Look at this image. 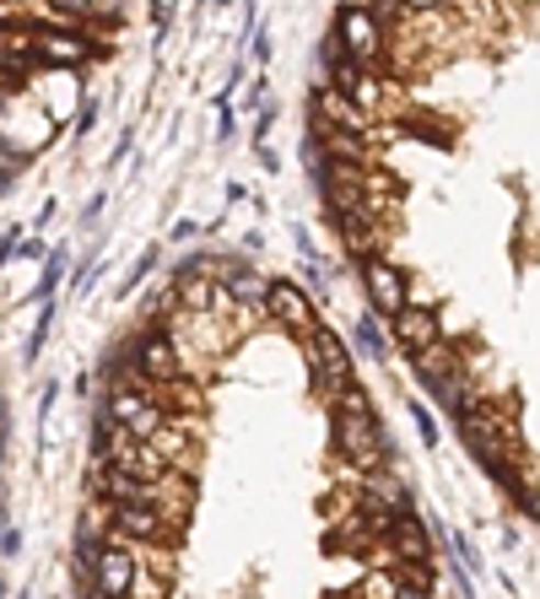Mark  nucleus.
<instances>
[{
  "mask_svg": "<svg viewBox=\"0 0 540 599\" xmlns=\"http://www.w3.org/2000/svg\"><path fill=\"white\" fill-rule=\"evenodd\" d=\"M325 405H330V427H336V454L357 470V475L395 465V449H390V438H384V427H379V410H373V395H368L362 384L336 389Z\"/></svg>",
  "mask_w": 540,
  "mask_h": 599,
  "instance_id": "obj_1",
  "label": "nucleus"
},
{
  "mask_svg": "<svg viewBox=\"0 0 540 599\" xmlns=\"http://www.w3.org/2000/svg\"><path fill=\"white\" fill-rule=\"evenodd\" d=\"M303 351H308V373H314V389L319 399H330L336 389L357 384V368H351V346L340 340L330 325H314L303 335Z\"/></svg>",
  "mask_w": 540,
  "mask_h": 599,
  "instance_id": "obj_6",
  "label": "nucleus"
},
{
  "mask_svg": "<svg viewBox=\"0 0 540 599\" xmlns=\"http://www.w3.org/2000/svg\"><path fill=\"white\" fill-rule=\"evenodd\" d=\"M432 340H443V325H438V308L432 303H405L401 314L390 319V346L405 351V357H416V351H427Z\"/></svg>",
  "mask_w": 540,
  "mask_h": 599,
  "instance_id": "obj_12",
  "label": "nucleus"
},
{
  "mask_svg": "<svg viewBox=\"0 0 540 599\" xmlns=\"http://www.w3.org/2000/svg\"><path fill=\"white\" fill-rule=\"evenodd\" d=\"M351 599H401V584H395V573L390 567H373L362 584H357V595Z\"/></svg>",
  "mask_w": 540,
  "mask_h": 599,
  "instance_id": "obj_16",
  "label": "nucleus"
},
{
  "mask_svg": "<svg viewBox=\"0 0 540 599\" xmlns=\"http://www.w3.org/2000/svg\"><path fill=\"white\" fill-rule=\"evenodd\" d=\"M308 125H319V131H346V135H373V125L340 98L330 81H319V87L308 92Z\"/></svg>",
  "mask_w": 540,
  "mask_h": 599,
  "instance_id": "obj_13",
  "label": "nucleus"
},
{
  "mask_svg": "<svg viewBox=\"0 0 540 599\" xmlns=\"http://www.w3.org/2000/svg\"><path fill=\"white\" fill-rule=\"evenodd\" d=\"M87 573L98 599H162V578H146V556L125 540H103Z\"/></svg>",
  "mask_w": 540,
  "mask_h": 599,
  "instance_id": "obj_2",
  "label": "nucleus"
},
{
  "mask_svg": "<svg viewBox=\"0 0 540 599\" xmlns=\"http://www.w3.org/2000/svg\"><path fill=\"white\" fill-rule=\"evenodd\" d=\"M98 131V103H81L76 109V135H92Z\"/></svg>",
  "mask_w": 540,
  "mask_h": 599,
  "instance_id": "obj_23",
  "label": "nucleus"
},
{
  "mask_svg": "<svg viewBox=\"0 0 540 599\" xmlns=\"http://www.w3.org/2000/svg\"><path fill=\"white\" fill-rule=\"evenodd\" d=\"M330 38H336L340 60H351V66H362V70H384V60H390V27H384L362 0L340 5Z\"/></svg>",
  "mask_w": 540,
  "mask_h": 599,
  "instance_id": "obj_4",
  "label": "nucleus"
},
{
  "mask_svg": "<svg viewBox=\"0 0 540 599\" xmlns=\"http://www.w3.org/2000/svg\"><path fill=\"white\" fill-rule=\"evenodd\" d=\"M151 270H157V249H146V255H140V260H135V270H131V275H125V297H131L135 286H140V281H146V275H151Z\"/></svg>",
  "mask_w": 540,
  "mask_h": 599,
  "instance_id": "obj_20",
  "label": "nucleus"
},
{
  "mask_svg": "<svg viewBox=\"0 0 540 599\" xmlns=\"http://www.w3.org/2000/svg\"><path fill=\"white\" fill-rule=\"evenodd\" d=\"M49 325H55V297L38 308V325H33V340H27V351H22V362L33 368L38 362V351H44V340H49Z\"/></svg>",
  "mask_w": 540,
  "mask_h": 599,
  "instance_id": "obj_18",
  "label": "nucleus"
},
{
  "mask_svg": "<svg viewBox=\"0 0 540 599\" xmlns=\"http://www.w3.org/2000/svg\"><path fill=\"white\" fill-rule=\"evenodd\" d=\"M384 551L390 562H410V567H432V530L416 508H401L390 524H384Z\"/></svg>",
  "mask_w": 540,
  "mask_h": 599,
  "instance_id": "obj_11",
  "label": "nucleus"
},
{
  "mask_svg": "<svg viewBox=\"0 0 540 599\" xmlns=\"http://www.w3.org/2000/svg\"><path fill=\"white\" fill-rule=\"evenodd\" d=\"M125 362H131V378L140 389H168V384H179V378H190V362H184V351H179V340L168 325H140L135 340H125Z\"/></svg>",
  "mask_w": 540,
  "mask_h": 599,
  "instance_id": "obj_3",
  "label": "nucleus"
},
{
  "mask_svg": "<svg viewBox=\"0 0 540 599\" xmlns=\"http://www.w3.org/2000/svg\"><path fill=\"white\" fill-rule=\"evenodd\" d=\"M0 599H11V589H5V578H0Z\"/></svg>",
  "mask_w": 540,
  "mask_h": 599,
  "instance_id": "obj_29",
  "label": "nucleus"
},
{
  "mask_svg": "<svg viewBox=\"0 0 540 599\" xmlns=\"http://www.w3.org/2000/svg\"><path fill=\"white\" fill-rule=\"evenodd\" d=\"M410 421H416V432H421V443H427V449H438V438H443V427L432 421V410H427L421 399H410Z\"/></svg>",
  "mask_w": 540,
  "mask_h": 599,
  "instance_id": "obj_19",
  "label": "nucleus"
},
{
  "mask_svg": "<svg viewBox=\"0 0 540 599\" xmlns=\"http://www.w3.org/2000/svg\"><path fill=\"white\" fill-rule=\"evenodd\" d=\"M16 244H22V227H11V233L0 238V270L16 265Z\"/></svg>",
  "mask_w": 540,
  "mask_h": 599,
  "instance_id": "obj_22",
  "label": "nucleus"
},
{
  "mask_svg": "<svg viewBox=\"0 0 540 599\" xmlns=\"http://www.w3.org/2000/svg\"><path fill=\"white\" fill-rule=\"evenodd\" d=\"M249 55H255V60H260V66H266V60H270V38H266V27H260V33H255V44H249Z\"/></svg>",
  "mask_w": 540,
  "mask_h": 599,
  "instance_id": "obj_26",
  "label": "nucleus"
},
{
  "mask_svg": "<svg viewBox=\"0 0 540 599\" xmlns=\"http://www.w3.org/2000/svg\"><path fill=\"white\" fill-rule=\"evenodd\" d=\"M103 205H109V195L98 190V195L87 200V216H81V227H98V216H103Z\"/></svg>",
  "mask_w": 540,
  "mask_h": 599,
  "instance_id": "obj_24",
  "label": "nucleus"
},
{
  "mask_svg": "<svg viewBox=\"0 0 540 599\" xmlns=\"http://www.w3.org/2000/svg\"><path fill=\"white\" fill-rule=\"evenodd\" d=\"M16 551H22V530L5 524V530H0V556H16Z\"/></svg>",
  "mask_w": 540,
  "mask_h": 599,
  "instance_id": "obj_25",
  "label": "nucleus"
},
{
  "mask_svg": "<svg viewBox=\"0 0 540 599\" xmlns=\"http://www.w3.org/2000/svg\"><path fill=\"white\" fill-rule=\"evenodd\" d=\"M103 49L81 33V27H38V38H33V66L44 70H81L92 66Z\"/></svg>",
  "mask_w": 540,
  "mask_h": 599,
  "instance_id": "obj_10",
  "label": "nucleus"
},
{
  "mask_svg": "<svg viewBox=\"0 0 540 599\" xmlns=\"http://www.w3.org/2000/svg\"><path fill=\"white\" fill-rule=\"evenodd\" d=\"M33 38H38V22H22V16L0 22V87H5V98H22L27 70H38L33 66Z\"/></svg>",
  "mask_w": 540,
  "mask_h": 599,
  "instance_id": "obj_9",
  "label": "nucleus"
},
{
  "mask_svg": "<svg viewBox=\"0 0 540 599\" xmlns=\"http://www.w3.org/2000/svg\"><path fill=\"white\" fill-rule=\"evenodd\" d=\"M49 405H55V384H44V395H38V421L49 416Z\"/></svg>",
  "mask_w": 540,
  "mask_h": 599,
  "instance_id": "obj_28",
  "label": "nucleus"
},
{
  "mask_svg": "<svg viewBox=\"0 0 540 599\" xmlns=\"http://www.w3.org/2000/svg\"><path fill=\"white\" fill-rule=\"evenodd\" d=\"M357 275H362V292H368V314L373 319H395L405 303H410V281H405V270L384 249L379 255H362Z\"/></svg>",
  "mask_w": 540,
  "mask_h": 599,
  "instance_id": "obj_7",
  "label": "nucleus"
},
{
  "mask_svg": "<svg viewBox=\"0 0 540 599\" xmlns=\"http://www.w3.org/2000/svg\"><path fill=\"white\" fill-rule=\"evenodd\" d=\"M357 351H362V357H373V362H390V335H384V319H373V314H362V319H357Z\"/></svg>",
  "mask_w": 540,
  "mask_h": 599,
  "instance_id": "obj_14",
  "label": "nucleus"
},
{
  "mask_svg": "<svg viewBox=\"0 0 540 599\" xmlns=\"http://www.w3.org/2000/svg\"><path fill=\"white\" fill-rule=\"evenodd\" d=\"M211 5H233V0H211Z\"/></svg>",
  "mask_w": 540,
  "mask_h": 599,
  "instance_id": "obj_30",
  "label": "nucleus"
},
{
  "mask_svg": "<svg viewBox=\"0 0 540 599\" xmlns=\"http://www.w3.org/2000/svg\"><path fill=\"white\" fill-rule=\"evenodd\" d=\"M44 255H49V249H44V244H27V238H22V244H16V260H44Z\"/></svg>",
  "mask_w": 540,
  "mask_h": 599,
  "instance_id": "obj_27",
  "label": "nucleus"
},
{
  "mask_svg": "<svg viewBox=\"0 0 540 599\" xmlns=\"http://www.w3.org/2000/svg\"><path fill=\"white\" fill-rule=\"evenodd\" d=\"M266 314L286 335H297V340L319 325V303H314V292H303V281H286V275H270L266 281Z\"/></svg>",
  "mask_w": 540,
  "mask_h": 599,
  "instance_id": "obj_8",
  "label": "nucleus"
},
{
  "mask_svg": "<svg viewBox=\"0 0 540 599\" xmlns=\"http://www.w3.org/2000/svg\"><path fill=\"white\" fill-rule=\"evenodd\" d=\"M395 5H401L405 16H432V11H443L449 0H395Z\"/></svg>",
  "mask_w": 540,
  "mask_h": 599,
  "instance_id": "obj_21",
  "label": "nucleus"
},
{
  "mask_svg": "<svg viewBox=\"0 0 540 599\" xmlns=\"http://www.w3.org/2000/svg\"><path fill=\"white\" fill-rule=\"evenodd\" d=\"M66 270H70V249H66V244H60V249H49V255H44V275H38V286H33V297H44V303H49V297L60 292V281H66Z\"/></svg>",
  "mask_w": 540,
  "mask_h": 599,
  "instance_id": "obj_15",
  "label": "nucleus"
},
{
  "mask_svg": "<svg viewBox=\"0 0 540 599\" xmlns=\"http://www.w3.org/2000/svg\"><path fill=\"white\" fill-rule=\"evenodd\" d=\"M66 22H98V16H109L114 11V0H49Z\"/></svg>",
  "mask_w": 540,
  "mask_h": 599,
  "instance_id": "obj_17",
  "label": "nucleus"
},
{
  "mask_svg": "<svg viewBox=\"0 0 540 599\" xmlns=\"http://www.w3.org/2000/svg\"><path fill=\"white\" fill-rule=\"evenodd\" d=\"M179 534H184V524L157 513V508H135V502L103 508V540H125L135 551H168V545H179Z\"/></svg>",
  "mask_w": 540,
  "mask_h": 599,
  "instance_id": "obj_5",
  "label": "nucleus"
}]
</instances>
